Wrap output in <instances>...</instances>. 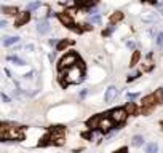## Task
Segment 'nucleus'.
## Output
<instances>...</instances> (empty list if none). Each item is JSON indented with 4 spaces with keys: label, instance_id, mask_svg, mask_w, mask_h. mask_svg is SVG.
Masks as SVG:
<instances>
[{
    "label": "nucleus",
    "instance_id": "nucleus-37",
    "mask_svg": "<svg viewBox=\"0 0 163 153\" xmlns=\"http://www.w3.org/2000/svg\"><path fill=\"white\" fill-rule=\"evenodd\" d=\"M160 94H161V96H163V88H161V89H160Z\"/></svg>",
    "mask_w": 163,
    "mask_h": 153
},
{
    "label": "nucleus",
    "instance_id": "nucleus-2",
    "mask_svg": "<svg viewBox=\"0 0 163 153\" xmlns=\"http://www.w3.org/2000/svg\"><path fill=\"white\" fill-rule=\"evenodd\" d=\"M77 62H78V56H77V53L72 51V53H67L66 56H63V58L59 59L58 69H59V72H64L67 69H70V67H74Z\"/></svg>",
    "mask_w": 163,
    "mask_h": 153
},
{
    "label": "nucleus",
    "instance_id": "nucleus-11",
    "mask_svg": "<svg viewBox=\"0 0 163 153\" xmlns=\"http://www.w3.org/2000/svg\"><path fill=\"white\" fill-rule=\"evenodd\" d=\"M29 19H31V14L29 13H22L18 19H16V22H15V27H21V26H24L26 22H29Z\"/></svg>",
    "mask_w": 163,
    "mask_h": 153
},
{
    "label": "nucleus",
    "instance_id": "nucleus-12",
    "mask_svg": "<svg viewBox=\"0 0 163 153\" xmlns=\"http://www.w3.org/2000/svg\"><path fill=\"white\" fill-rule=\"evenodd\" d=\"M123 109H125V112L128 115H138V105L134 104V102H126V105L123 107Z\"/></svg>",
    "mask_w": 163,
    "mask_h": 153
},
{
    "label": "nucleus",
    "instance_id": "nucleus-6",
    "mask_svg": "<svg viewBox=\"0 0 163 153\" xmlns=\"http://www.w3.org/2000/svg\"><path fill=\"white\" fill-rule=\"evenodd\" d=\"M22 137V131L19 128H7V134H5V139L10 140H18Z\"/></svg>",
    "mask_w": 163,
    "mask_h": 153
},
{
    "label": "nucleus",
    "instance_id": "nucleus-28",
    "mask_svg": "<svg viewBox=\"0 0 163 153\" xmlns=\"http://www.w3.org/2000/svg\"><path fill=\"white\" fill-rule=\"evenodd\" d=\"M114 30H115V26H110L109 29H106V30L103 32V35H104V37H107V35H110V33L114 32Z\"/></svg>",
    "mask_w": 163,
    "mask_h": 153
},
{
    "label": "nucleus",
    "instance_id": "nucleus-16",
    "mask_svg": "<svg viewBox=\"0 0 163 153\" xmlns=\"http://www.w3.org/2000/svg\"><path fill=\"white\" fill-rule=\"evenodd\" d=\"M141 19H142L144 22H155V21H157V14H155V13H147V14H142Z\"/></svg>",
    "mask_w": 163,
    "mask_h": 153
},
{
    "label": "nucleus",
    "instance_id": "nucleus-9",
    "mask_svg": "<svg viewBox=\"0 0 163 153\" xmlns=\"http://www.w3.org/2000/svg\"><path fill=\"white\" fill-rule=\"evenodd\" d=\"M110 128H114V123H112L110 118H106L103 116L101 118V121H99V131H103V132H109L110 131Z\"/></svg>",
    "mask_w": 163,
    "mask_h": 153
},
{
    "label": "nucleus",
    "instance_id": "nucleus-32",
    "mask_svg": "<svg viewBox=\"0 0 163 153\" xmlns=\"http://www.w3.org/2000/svg\"><path fill=\"white\" fill-rule=\"evenodd\" d=\"M2 99H3V102H10V97L7 94H3V93H2Z\"/></svg>",
    "mask_w": 163,
    "mask_h": 153
},
{
    "label": "nucleus",
    "instance_id": "nucleus-26",
    "mask_svg": "<svg viewBox=\"0 0 163 153\" xmlns=\"http://www.w3.org/2000/svg\"><path fill=\"white\" fill-rule=\"evenodd\" d=\"M139 75H141V72H134V73H131V75L126 78V81L130 83V81H133V80H136V78H138Z\"/></svg>",
    "mask_w": 163,
    "mask_h": 153
},
{
    "label": "nucleus",
    "instance_id": "nucleus-29",
    "mask_svg": "<svg viewBox=\"0 0 163 153\" xmlns=\"http://www.w3.org/2000/svg\"><path fill=\"white\" fill-rule=\"evenodd\" d=\"M82 137H83V139H88V140H91V139H93V132H91V131L82 132Z\"/></svg>",
    "mask_w": 163,
    "mask_h": 153
},
{
    "label": "nucleus",
    "instance_id": "nucleus-21",
    "mask_svg": "<svg viewBox=\"0 0 163 153\" xmlns=\"http://www.w3.org/2000/svg\"><path fill=\"white\" fill-rule=\"evenodd\" d=\"M10 62H15L16 65H24V61H22L21 58H18V56H8L7 58Z\"/></svg>",
    "mask_w": 163,
    "mask_h": 153
},
{
    "label": "nucleus",
    "instance_id": "nucleus-4",
    "mask_svg": "<svg viewBox=\"0 0 163 153\" xmlns=\"http://www.w3.org/2000/svg\"><path fill=\"white\" fill-rule=\"evenodd\" d=\"M126 116H128V113L125 112V109L123 107H117V109H114L110 112V120L114 124H122V123H125L126 120Z\"/></svg>",
    "mask_w": 163,
    "mask_h": 153
},
{
    "label": "nucleus",
    "instance_id": "nucleus-1",
    "mask_svg": "<svg viewBox=\"0 0 163 153\" xmlns=\"http://www.w3.org/2000/svg\"><path fill=\"white\" fill-rule=\"evenodd\" d=\"M63 73L64 78H61V81H63V86H67V84H77L83 81V77H85V67L80 61L77 62L74 67H70V69H67Z\"/></svg>",
    "mask_w": 163,
    "mask_h": 153
},
{
    "label": "nucleus",
    "instance_id": "nucleus-15",
    "mask_svg": "<svg viewBox=\"0 0 163 153\" xmlns=\"http://www.w3.org/2000/svg\"><path fill=\"white\" fill-rule=\"evenodd\" d=\"M122 19H123V13H122V11H115V13H112L110 18H109L110 24H117V22H120Z\"/></svg>",
    "mask_w": 163,
    "mask_h": 153
},
{
    "label": "nucleus",
    "instance_id": "nucleus-10",
    "mask_svg": "<svg viewBox=\"0 0 163 153\" xmlns=\"http://www.w3.org/2000/svg\"><path fill=\"white\" fill-rule=\"evenodd\" d=\"M101 115H94L91 116L90 120H86V128L90 129V131H93V129H98L99 128V121H101Z\"/></svg>",
    "mask_w": 163,
    "mask_h": 153
},
{
    "label": "nucleus",
    "instance_id": "nucleus-17",
    "mask_svg": "<svg viewBox=\"0 0 163 153\" xmlns=\"http://www.w3.org/2000/svg\"><path fill=\"white\" fill-rule=\"evenodd\" d=\"M145 153H158V144L150 142L147 147H145Z\"/></svg>",
    "mask_w": 163,
    "mask_h": 153
},
{
    "label": "nucleus",
    "instance_id": "nucleus-35",
    "mask_svg": "<svg viewBox=\"0 0 163 153\" xmlns=\"http://www.w3.org/2000/svg\"><path fill=\"white\" fill-rule=\"evenodd\" d=\"M0 27H2V29H3V27H7V22H5V21H0Z\"/></svg>",
    "mask_w": 163,
    "mask_h": 153
},
{
    "label": "nucleus",
    "instance_id": "nucleus-38",
    "mask_svg": "<svg viewBox=\"0 0 163 153\" xmlns=\"http://www.w3.org/2000/svg\"><path fill=\"white\" fill-rule=\"evenodd\" d=\"M0 10H2V8H0Z\"/></svg>",
    "mask_w": 163,
    "mask_h": 153
},
{
    "label": "nucleus",
    "instance_id": "nucleus-23",
    "mask_svg": "<svg viewBox=\"0 0 163 153\" xmlns=\"http://www.w3.org/2000/svg\"><path fill=\"white\" fill-rule=\"evenodd\" d=\"M75 3L78 7H90V5H93V0H75Z\"/></svg>",
    "mask_w": 163,
    "mask_h": 153
},
{
    "label": "nucleus",
    "instance_id": "nucleus-14",
    "mask_svg": "<svg viewBox=\"0 0 163 153\" xmlns=\"http://www.w3.org/2000/svg\"><path fill=\"white\" fill-rule=\"evenodd\" d=\"M19 40H21L19 37H3V40H2V43H3V46H11V45L18 43Z\"/></svg>",
    "mask_w": 163,
    "mask_h": 153
},
{
    "label": "nucleus",
    "instance_id": "nucleus-20",
    "mask_svg": "<svg viewBox=\"0 0 163 153\" xmlns=\"http://www.w3.org/2000/svg\"><path fill=\"white\" fill-rule=\"evenodd\" d=\"M70 43H72L70 40H61L58 45H56V51H63V49H66Z\"/></svg>",
    "mask_w": 163,
    "mask_h": 153
},
{
    "label": "nucleus",
    "instance_id": "nucleus-8",
    "mask_svg": "<svg viewBox=\"0 0 163 153\" xmlns=\"http://www.w3.org/2000/svg\"><path fill=\"white\" fill-rule=\"evenodd\" d=\"M58 19L63 22L64 26L69 27V29H72V27H74V19H72V14H70V13H59V14H58Z\"/></svg>",
    "mask_w": 163,
    "mask_h": 153
},
{
    "label": "nucleus",
    "instance_id": "nucleus-7",
    "mask_svg": "<svg viewBox=\"0 0 163 153\" xmlns=\"http://www.w3.org/2000/svg\"><path fill=\"white\" fill-rule=\"evenodd\" d=\"M117 94H119V89H117L115 86H109L107 89H106V94H104V100L107 102V104H110V102H114Z\"/></svg>",
    "mask_w": 163,
    "mask_h": 153
},
{
    "label": "nucleus",
    "instance_id": "nucleus-22",
    "mask_svg": "<svg viewBox=\"0 0 163 153\" xmlns=\"http://www.w3.org/2000/svg\"><path fill=\"white\" fill-rule=\"evenodd\" d=\"M2 10H3L7 14H18V13H19V10L16 8V7H5V8H2Z\"/></svg>",
    "mask_w": 163,
    "mask_h": 153
},
{
    "label": "nucleus",
    "instance_id": "nucleus-5",
    "mask_svg": "<svg viewBox=\"0 0 163 153\" xmlns=\"http://www.w3.org/2000/svg\"><path fill=\"white\" fill-rule=\"evenodd\" d=\"M158 102V96L157 94H149L145 96V97H142V113L144 115H147V113L152 110V107Z\"/></svg>",
    "mask_w": 163,
    "mask_h": 153
},
{
    "label": "nucleus",
    "instance_id": "nucleus-19",
    "mask_svg": "<svg viewBox=\"0 0 163 153\" xmlns=\"http://www.w3.org/2000/svg\"><path fill=\"white\" fill-rule=\"evenodd\" d=\"M131 144H133V147H141L142 144H144V137L142 135H134V137L131 139Z\"/></svg>",
    "mask_w": 163,
    "mask_h": 153
},
{
    "label": "nucleus",
    "instance_id": "nucleus-25",
    "mask_svg": "<svg viewBox=\"0 0 163 153\" xmlns=\"http://www.w3.org/2000/svg\"><path fill=\"white\" fill-rule=\"evenodd\" d=\"M90 21H91L93 24H101V16L99 14H93L91 18H90Z\"/></svg>",
    "mask_w": 163,
    "mask_h": 153
},
{
    "label": "nucleus",
    "instance_id": "nucleus-30",
    "mask_svg": "<svg viewBox=\"0 0 163 153\" xmlns=\"http://www.w3.org/2000/svg\"><path fill=\"white\" fill-rule=\"evenodd\" d=\"M138 96H139L138 93H128V94H126V97H128V99H130V100H133V99H136V97H138Z\"/></svg>",
    "mask_w": 163,
    "mask_h": 153
},
{
    "label": "nucleus",
    "instance_id": "nucleus-31",
    "mask_svg": "<svg viewBox=\"0 0 163 153\" xmlns=\"http://www.w3.org/2000/svg\"><path fill=\"white\" fill-rule=\"evenodd\" d=\"M114 153H128V147H122V148H119V150H115Z\"/></svg>",
    "mask_w": 163,
    "mask_h": 153
},
{
    "label": "nucleus",
    "instance_id": "nucleus-33",
    "mask_svg": "<svg viewBox=\"0 0 163 153\" xmlns=\"http://www.w3.org/2000/svg\"><path fill=\"white\" fill-rule=\"evenodd\" d=\"M126 45H128V48H131V49H133L134 46H136V45H134V42H128Z\"/></svg>",
    "mask_w": 163,
    "mask_h": 153
},
{
    "label": "nucleus",
    "instance_id": "nucleus-3",
    "mask_svg": "<svg viewBox=\"0 0 163 153\" xmlns=\"http://www.w3.org/2000/svg\"><path fill=\"white\" fill-rule=\"evenodd\" d=\"M50 140L53 145H64L66 139H64V126H53L50 131Z\"/></svg>",
    "mask_w": 163,
    "mask_h": 153
},
{
    "label": "nucleus",
    "instance_id": "nucleus-18",
    "mask_svg": "<svg viewBox=\"0 0 163 153\" xmlns=\"http://www.w3.org/2000/svg\"><path fill=\"white\" fill-rule=\"evenodd\" d=\"M139 59H141V53L139 51H134L133 56H131V61H130V67H134L139 62Z\"/></svg>",
    "mask_w": 163,
    "mask_h": 153
},
{
    "label": "nucleus",
    "instance_id": "nucleus-27",
    "mask_svg": "<svg viewBox=\"0 0 163 153\" xmlns=\"http://www.w3.org/2000/svg\"><path fill=\"white\" fill-rule=\"evenodd\" d=\"M157 46H163V32L157 35Z\"/></svg>",
    "mask_w": 163,
    "mask_h": 153
},
{
    "label": "nucleus",
    "instance_id": "nucleus-36",
    "mask_svg": "<svg viewBox=\"0 0 163 153\" xmlns=\"http://www.w3.org/2000/svg\"><path fill=\"white\" fill-rule=\"evenodd\" d=\"M149 2H150V3H154V5H155V3H157V0H149Z\"/></svg>",
    "mask_w": 163,
    "mask_h": 153
},
{
    "label": "nucleus",
    "instance_id": "nucleus-13",
    "mask_svg": "<svg viewBox=\"0 0 163 153\" xmlns=\"http://www.w3.org/2000/svg\"><path fill=\"white\" fill-rule=\"evenodd\" d=\"M50 30V24H48V21H40L38 22V26H37V32L38 33H42V35H45Z\"/></svg>",
    "mask_w": 163,
    "mask_h": 153
},
{
    "label": "nucleus",
    "instance_id": "nucleus-24",
    "mask_svg": "<svg viewBox=\"0 0 163 153\" xmlns=\"http://www.w3.org/2000/svg\"><path fill=\"white\" fill-rule=\"evenodd\" d=\"M38 7H40V2H31L29 5H27V10L32 11V10H37Z\"/></svg>",
    "mask_w": 163,
    "mask_h": 153
},
{
    "label": "nucleus",
    "instance_id": "nucleus-34",
    "mask_svg": "<svg viewBox=\"0 0 163 153\" xmlns=\"http://www.w3.org/2000/svg\"><path fill=\"white\" fill-rule=\"evenodd\" d=\"M86 94H88V91H86V89H85V91H82V93H80V97L83 99V97H85V96H86Z\"/></svg>",
    "mask_w": 163,
    "mask_h": 153
}]
</instances>
